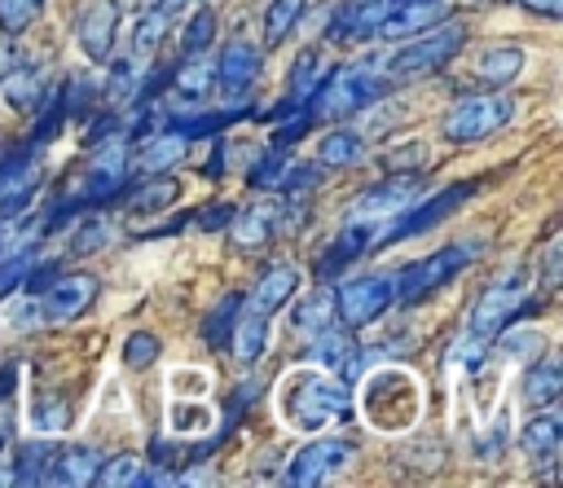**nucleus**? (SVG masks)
<instances>
[{"mask_svg":"<svg viewBox=\"0 0 563 488\" xmlns=\"http://www.w3.org/2000/svg\"><path fill=\"white\" fill-rule=\"evenodd\" d=\"M282 171H286V154H268V158L251 171V185H255V189H277V185H282Z\"/></svg>","mask_w":563,"mask_h":488,"instance_id":"obj_43","label":"nucleus"},{"mask_svg":"<svg viewBox=\"0 0 563 488\" xmlns=\"http://www.w3.org/2000/svg\"><path fill=\"white\" fill-rule=\"evenodd\" d=\"M471 4H497V0H471Z\"/></svg>","mask_w":563,"mask_h":488,"instance_id":"obj_48","label":"nucleus"},{"mask_svg":"<svg viewBox=\"0 0 563 488\" xmlns=\"http://www.w3.org/2000/svg\"><path fill=\"white\" fill-rule=\"evenodd\" d=\"M449 18V0H400L383 13V22L374 26L383 40H409L418 31H431Z\"/></svg>","mask_w":563,"mask_h":488,"instance_id":"obj_16","label":"nucleus"},{"mask_svg":"<svg viewBox=\"0 0 563 488\" xmlns=\"http://www.w3.org/2000/svg\"><path fill=\"white\" fill-rule=\"evenodd\" d=\"M238 312H242V295H224V299L207 312L202 339H207L211 347H224V343H229V330H233V321H238Z\"/></svg>","mask_w":563,"mask_h":488,"instance_id":"obj_35","label":"nucleus"},{"mask_svg":"<svg viewBox=\"0 0 563 488\" xmlns=\"http://www.w3.org/2000/svg\"><path fill=\"white\" fill-rule=\"evenodd\" d=\"M286 413H290L295 426L321 431L330 422L352 418V391H347L343 378L334 382V378H321V374H299L286 391Z\"/></svg>","mask_w":563,"mask_h":488,"instance_id":"obj_4","label":"nucleus"},{"mask_svg":"<svg viewBox=\"0 0 563 488\" xmlns=\"http://www.w3.org/2000/svg\"><path fill=\"white\" fill-rule=\"evenodd\" d=\"M365 158V136L352 132V127H330L321 141H317V167H356Z\"/></svg>","mask_w":563,"mask_h":488,"instance_id":"obj_27","label":"nucleus"},{"mask_svg":"<svg viewBox=\"0 0 563 488\" xmlns=\"http://www.w3.org/2000/svg\"><path fill=\"white\" fill-rule=\"evenodd\" d=\"M172 92L185 106H198V101H207L216 92V57H211V48L207 53H185V62L172 70Z\"/></svg>","mask_w":563,"mask_h":488,"instance_id":"obj_20","label":"nucleus"},{"mask_svg":"<svg viewBox=\"0 0 563 488\" xmlns=\"http://www.w3.org/2000/svg\"><path fill=\"white\" fill-rule=\"evenodd\" d=\"M114 26H119V4L114 0H88L75 18V40L92 62H110Z\"/></svg>","mask_w":563,"mask_h":488,"instance_id":"obj_15","label":"nucleus"},{"mask_svg":"<svg viewBox=\"0 0 563 488\" xmlns=\"http://www.w3.org/2000/svg\"><path fill=\"white\" fill-rule=\"evenodd\" d=\"M497 339H501V334H497ZM510 347H519V352H528V356H532V352H541V334L519 330L515 339H501V352H510Z\"/></svg>","mask_w":563,"mask_h":488,"instance_id":"obj_46","label":"nucleus"},{"mask_svg":"<svg viewBox=\"0 0 563 488\" xmlns=\"http://www.w3.org/2000/svg\"><path fill=\"white\" fill-rule=\"evenodd\" d=\"M176 193H180V185H176L172 176H163V171H158V176L145 185V193H136V198H132V211H141V215H145V211H158V207H167Z\"/></svg>","mask_w":563,"mask_h":488,"instance_id":"obj_40","label":"nucleus"},{"mask_svg":"<svg viewBox=\"0 0 563 488\" xmlns=\"http://www.w3.org/2000/svg\"><path fill=\"white\" fill-rule=\"evenodd\" d=\"M92 484H101V488H141V484H150V466H145L141 453H114V457H101Z\"/></svg>","mask_w":563,"mask_h":488,"instance_id":"obj_29","label":"nucleus"},{"mask_svg":"<svg viewBox=\"0 0 563 488\" xmlns=\"http://www.w3.org/2000/svg\"><path fill=\"white\" fill-rule=\"evenodd\" d=\"M158 352H163L158 334H150V330H132L128 343H123V365H128V369H150V365L158 361Z\"/></svg>","mask_w":563,"mask_h":488,"instance_id":"obj_38","label":"nucleus"},{"mask_svg":"<svg viewBox=\"0 0 563 488\" xmlns=\"http://www.w3.org/2000/svg\"><path fill=\"white\" fill-rule=\"evenodd\" d=\"M563 391V369L554 356H541L528 365V378H523V404L528 409H550Z\"/></svg>","mask_w":563,"mask_h":488,"instance_id":"obj_28","label":"nucleus"},{"mask_svg":"<svg viewBox=\"0 0 563 488\" xmlns=\"http://www.w3.org/2000/svg\"><path fill=\"white\" fill-rule=\"evenodd\" d=\"M559 435H563V422H559V413H550V409H541L523 431H519V448L528 453V457H537V462H545V470H554V453H559Z\"/></svg>","mask_w":563,"mask_h":488,"instance_id":"obj_25","label":"nucleus"},{"mask_svg":"<svg viewBox=\"0 0 563 488\" xmlns=\"http://www.w3.org/2000/svg\"><path fill=\"white\" fill-rule=\"evenodd\" d=\"M418 185H422V171H387L383 185H374V189L361 193V202L352 207L347 220H365V224L378 229V224H387L396 211H405L418 198Z\"/></svg>","mask_w":563,"mask_h":488,"instance_id":"obj_12","label":"nucleus"},{"mask_svg":"<svg viewBox=\"0 0 563 488\" xmlns=\"http://www.w3.org/2000/svg\"><path fill=\"white\" fill-rule=\"evenodd\" d=\"M53 448L57 444H48V440H31V444H22V453H18V475H13V484H44V475H48V457H53Z\"/></svg>","mask_w":563,"mask_h":488,"instance_id":"obj_36","label":"nucleus"},{"mask_svg":"<svg viewBox=\"0 0 563 488\" xmlns=\"http://www.w3.org/2000/svg\"><path fill=\"white\" fill-rule=\"evenodd\" d=\"M378 237V229L374 224H365V220H347L343 229H339V237L321 251V264H317V273L321 277H339L352 259H361L365 251H369V242Z\"/></svg>","mask_w":563,"mask_h":488,"instance_id":"obj_18","label":"nucleus"},{"mask_svg":"<svg viewBox=\"0 0 563 488\" xmlns=\"http://www.w3.org/2000/svg\"><path fill=\"white\" fill-rule=\"evenodd\" d=\"M325 325H334V290L317 286L312 295L299 299V308H295V330H299L303 339H312V334H321Z\"/></svg>","mask_w":563,"mask_h":488,"instance_id":"obj_31","label":"nucleus"},{"mask_svg":"<svg viewBox=\"0 0 563 488\" xmlns=\"http://www.w3.org/2000/svg\"><path fill=\"white\" fill-rule=\"evenodd\" d=\"M383 92H387L383 62H356V66H343V70H334L325 84L312 88V97H308V119H312V123H339V119H352L356 110L374 106Z\"/></svg>","mask_w":563,"mask_h":488,"instance_id":"obj_1","label":"nucleus"},{"mask_svg":"<svg viewBox=\"0 0 563 488\" xmlns=\"http://www.w3.org/2000/svg\"><path fill=\"white\" fill-rule=\"evenodd\" d=\"M97 290H101V281L92 273H57L40 290V317H44V325H70V321H79L97 303Z\"/></svg>","mask_w":563,"mask_h":488,"instance_id":"obj_10","label":"nucleus"},{"mask_svg":"<svg viewBox=\"0 0 563 488\" xmlns=\"http://www.w3.org/2000/svg\"><path fill=\"white\" fill-rule=\"evenodd\" d=\"M114 237V229H110V220H88L84 224V233L75 237V255H88V251H101L106 242Z\"/></svg>","mask_w":563,"mask_h":488,"instance_id":"obj_42","label":"nucleus"},{"mask_svg":"<svg viewBox=\"0 0 563 488\" xmlns=\"http://www.w3.org/2000/svg\"><path fill=\"white\" fill-rule=\"evenodd\" d=\"M97 466H101V453H97L92 444H70V448H53L44 484H62V488H84V484H92Z\"/></svg>","mask_w":563,"mask_h":488,"instance_id":"obj_21","label":"nucleus"},{"mask_svg":"<svg viewBox=\"0 0 563 488\" xmlns=\"http://www.w3.org/2000/svg\"><path fill=\"white\" fill-rule=\"evenodd\" d=\"M471 193H475V180L444 185V189H435L427 202H418V207H409V211H396V215H391V229H383L374 242H378V246H396V242H409V237H418V233H431V229H435L440 220H449Z\"/></svg>","mask_w":563,"mask_h":488,"instance_id":"obj_8","label":"nucleus"},{"mask_svg":"<svg viewBox=\"0 0 563 488\" xmlns=\"http://www.w3.org/2000/svg\"><path fill=\"white\" fill-rule=\"evenodd\" d=\"M541 286L545 290H559V237H550V246L541 255Z\"/></svg>","mask_w":563,"mask_h":488,"instance_id":"obj_44","label":"nucleus"},{"mask_svg":"<svg viewBox=\"0 0 563 488\" xmlns=\"http://www.w3.org/2000/svg\"><path fill=\"white\" fill-rule=\"evenodd\" d=\"M519 70H523V48L519 44H488L475 57V79L484 88H510L519 79Z\"/></svg>","mask_w":563,"mask_h":488,"instance_id":"obj_24","label":"nucleus"},{"mask_svg":"<svg viewBox=\"0 0 563 488\" xmlns=\"http://www.w3.org/2000/svg\"><path fill=\"white\" fill-rule=\"evenodd\" d=\"M216 31H220V13L216 4H202L180 31V53H207L216 44Z\"/></svg>","mask_w":563,"mask_h":488,"instance_id":"obj_34","label":"nucleus"},{"mask_svg":"<svg viewBox=\"0 0 563 488\" xmlns=\"http://www.w3.org/2000/svg\"><path fill=\"white\" fill-rule=\"evenodd\" d=\"M264 343H268V317H260V312H251L242 303V312H238V321L229 330V347H233L238 365H255L260 352H264Z\"/></svg>","mask_w":563,"mask_h":488,"instance_id":"obj_26","label":"nucleus"},{"mask_svg":"<svg viewBox=\"0 0 563 488\" xmlns=\"http://www.w3.org/2000/svg\"><path fill=\"white\" fill-rule=\"evenodd\" d=\"M317 66H321V53H317V48H303L299 62H295V70H290V106H299V101L312 97V88H317Z\"/></svg>","mask_w":563,"mask_h":488,"instance_id":"obj_37","label":"nucleus"},{"mask_svg":"<svg viewBox=\"0 0 563 488\" xmlns=\"http://www.w3.org/2000/svg\"><path fill=\"white\" fill-rule=\"evenodd\" d=\"M167 13L158 9V4H150V9H141L136 13V26H132V57L141 62V57H150L158 44H163V35H167Z\"/></svg>","mask_w":563,"mask_h":488,"instance_id":"obj_32","label":"nucleus"},{"mask_svg":"<svg viewBox=\"0 0 563 488\" xmlns=\"http://www.w3.org/2000/svg\"><path fill=\"white\" fill-rule=\"evenodd\" d=\"M510 4L523 9V13H532V18H545V22L563 18V0H510Z\"/></svg>","mask_w":563,"mask_h":488,"instance_id":"obj_45","label":"nucleus"},{"mask_svg":"<svg viewBox=\"0 0 563 488\" xmlns=\"http://www.w3.org/2000/svg\"><path fill=\"white\" fill-rule=\"evenodd\" d=\"M303 13H308V0H273L268 13H264V44L277 48V44L299 26Z\"/></svg>","mask_w":563,"mask_h":488,"instance_id":"obj_33","label":"nucleus"},{"mask_svg":"<svg viewBox=\"0 0 563 488\" xmlns=\"http://www.w3.org/2000/svg\"><path fill=\"white\" fill-rule=\"evenodd\" d=\"M180 158H185V132L167 127L163 136H154V141L141 145V154H136V171H141V176H158V171L176 167Z\"/></svg>","mask_w":563,"mask_h":488,"instance_id":"obj_30","label":"nucleus"},{"mask_svg":"<svg viewBox=\"0 0 563 488\" xmlns=\"http://www.w3.org/2000/svg\"><path fill=\"white\" fill-rule=\"evenodd\" d=\"M35 185H40V154L31 145L0 158V220L22 215L35 202Z\"/></svg>","mask_w":563,"mask_h":488,"instance_id":"obj_14","label":"nucleus"},{"mask_svg":"<svg viewBox=\"0 0 563 488\" xmlns=\"http://www.w3.org/2000/svg\"><path fill=\"white\" fill-rule=\"evenodd\" d=\"M260 70H264V48L255 40H229L224 53L216 57V88L233 101H242L255 84H260Z\"/></svg>","mask_w":563,"mask_h":488,"instance_id":"obj_13","label":"nucleus"},{"mask_svg":"<svg viewBox=\"0 0 563 488\" xmlns=\"http://www.w3.org/2000/svg\"><path fill=\"white\" fill-rule=\"evenodd\" d=\"M229 220H233L229 229H233V246L238 251H260L282 229V211L277 207H246V211H233Z\"/></svg>","mask_w":563,"mask_h":488,"instance_id":"obj_23","label":"nucleus"},{"mask_svg":"<svg viewBox=\"0 0 563 488\" xmlns=\"http://www.w3.org/2000/svg\"><path fill=\"white\" fill-rule=\"evenodd\" d=\"M422 167H427V141H409L383 154V171H422Z\"/></svg>","mask_w":563,"mask_h":488,"instance_id":"obj_41","label":"nucleus"},{"mask_svg":"<svg viewBox=\"0 0 563 488\" xmlns=\"http://www.w3.org/2000/svg\"><path fill=\"white\" fill-rule=\"evenodd\" d=\"M295 286H299V273L290 264H268L264 277L251 286V295H242V303L260 317H273L277 308H286L295 299Z\"/></svg>","mask_w":563,"mask_h":488,"instance_id":"obj_19","label":"nucleus"},{"mask_svg":"<svg viewBox=\"0 0 563 488\" xmlns=\"http://www.w3.org/2000/svg\"><path fill=\"white\" fill-rule=\"evenodd\" d=\"M471 255H475V246H466V242H449V246L431 251L427 259L405 264V268L391 277V281H396V303L418 308V303L431 299L440 286H449V281L471 264Z\"/></svg>","mask_w":563,"mask_h":488,"instance_id":"obj_6","label":"nucleus"},{"mask_svg":"<svg viewBox=\"0 0 563 488\" xmlns=\"http://www.w3.org/2000/svg\"><path fill=\"white\" fill-rule=\"evenodd\" d=\"M352 462H356V444L347 435H317V440H308L290 457V466H286L282 479L290 488H312V484H325V479L343 475Z\"/></svg>","mask_w":563,"mask_h":488,"instance_id":"obj_9","label":"nucleus"},{"mask_svg":"<svg viewBox=\"0 0 563 488\" xmlns=\"http://www.w3.org/2000/svg\"><path fill=\"white\" fill-rule=\"evenodd\" d=\"M356 330H334V325H325L321 334H312V347H308V356L317 361V365H325V369H334L343 382H352L356 374H361V365H365V356H361V347H356V339H352Z\"/></svg>","mask_w":563,"mask_h":488,"instance_id":"obj_17","label":"nucleus"},{"mask_svg":"<svg viewBox=\"0 0 563 488\" xmlns=\"http://www.w3.org/2000/svg\"><path fill=\"white\" fill-rule=\"evenodd\" d=\"M40 13H44V0H0V31L22 35Z\"/></svg>","mask_w":563,"mask_h":488,"instance_id":"obj_39","label":"nucleus"},{"mask_svg":"<svg viewBox=\"0 0 563 488\" xmlns=\"http://www.w3.org/2000/svg\"><path fill=\"white\" fill-rule=\"evenodd\" d=\"M462 44H466V26L453 22V18H444L440 26L409 35V44H400V48L383 62V75L396 79V84H400V79H427V75L444 70V66L462 53Z\"/></svg>","mask_w":563,"mask_h":488,"instance_id":"obj_2","label":"nucleus"},{"mask_svg":"<svg viewBox=\"0 0 563 488\" xmlns=\"http://www.w3.org/2000/svg\"><path fill=\"white\" fill-rule=\"evenodd\" d=\"M396 303V281L387 273H365V277H347L334 290V321H343L347 330H365L374 325L383 312H391Z\"/></svg>","mask_w":563,"mask_h":488,"instance_id":"obj_7","label":"nucleus"},{"mask_svg":"<svg viewBox=\"0 0 563 488\" xmlns=\"http://www.w3.org/2000/svg\"><path fill=\"white\" fill-rule=\"evenodd\" d=\"M0 92H4V101H9L13 110L35 114V110L44 106L48 84H44V70H40L35 62H13V66L0 75Z\"/></svg>","mask_w":563,"mask_h":488,"instance_id":"obj_22","label":"nucleus"},{"mask_svg":"<svg viewBox=\"0 0 563 488\" xmlns=\"http://www.w3.org/2000/svg\"><path fill=\"white\" fill-rule=\"evenodd\" d=\"M123 176H128V149L119 145V141H110V145H101L97 154H88V163H84V176H79V189L62 202V207H84V202H101V198H110L119 185H123Z\"/></svg>","mask_w":563,"mask_h":488,"instance_id":"obj_11","label":"nucleus"},{"mask_svg":"<svg viewBox=\"0 0 563 488\" xmlns=\"http://www.w3.org/2000/svg\"><path fill=\"white\" fill-rule=\"evenodd\" d=\"M528 290H532V277L523 268H510L506 277H497L471 308V325H466V343H484L493 347L497 334H506V325L515 317H523L528 308Z\"/></svg>","mask_w":563,"mask_h":488,"instance_id":"obj_3","label":"nucleus"},{"mask_svg":"<svg viewBox=\"0 0 563 488\" xmlns=\"http://www.w3.org/2000/svg\"><path fill=\"white\" fill-rule=\"evenodd\" d=\"M189 4H194V0H158V9H163L167 18H176V13H185Z\"/></svg>","mask_w":563,"mask_h":488,"instance_id":"obj_47","label":"nucleus"},{"mask_svg":"<svg viewBox=\"0 0 563 488\" xmlns=\"http://www.w3.org/2000/svg\"><path fill=\"white\" fill-rule=\"evenodd\" d=\"M515 114L510 97L501 88H484V92H466L457 97L449 110H444V136L453 145H475V141H488L493 132L506 127V119Z\"/></svg>","mask_w":563,"mask_h":488,"instance_id":"obj_5","label":"nucleus"}]
</instances>
